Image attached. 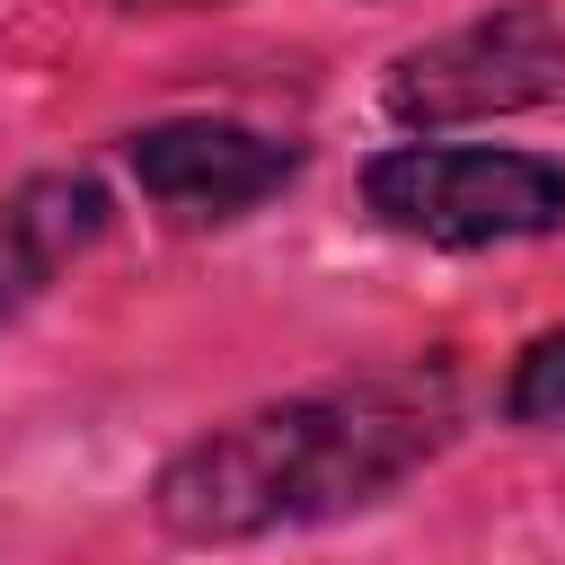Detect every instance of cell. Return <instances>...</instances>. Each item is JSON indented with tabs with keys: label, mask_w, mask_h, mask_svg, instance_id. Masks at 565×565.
<instances>
[{
	"label": "cell",
	"mask_w": 565,
	"mask_h": 565,
	"mask_svg": "<svg viewBox=\"0 0 565 565\" xmlns=\"http://www.w3.org/2000/svg\"><path fill=\"white\" fill-rule=\"evenodd\" d=\"M441 441H450V388L424 371L327 388V397H282V406L230 415L203 441H185L159 468L150 512L159 530L194 547H230V539L362 512L406 468H424Z\"/></svg>",
	"instance_id": "6da1fadb"
},
{
	"label": "cell",
	"mask_w": 565,
	"mask_h": 565,
	"mask_svg": "<svg viewBox=\"0 0 565 565\" xmlns=\"http://www.w3.org/2000/svg\"><path fill=\"white\" fill-rule=\"evenodd\" d=\"M362 203L424 247H503L565 221V168L539 150L477 141H397L362 168Z\"/></svg>",
	"instance_id": "7a4b0ae2"
},
{
	"label": "cell",
	"mask_w": 565,
	"mask_h": 565,
	"mask_svg": "<svg viewBox=\"0 0 565 565\" xmlns=\"http://www.w3.org/2000/svg\"><path fill=\"white\" fill-rule=\"evenodd\" d=\"M556 88H565V18L539 0H512L494 18H468V26L397 53L380 79V106L406 132H450V124L547 106Z\"/></svg>",
	"instance_id": "3957f363"
},
{
	"label": "cell",
	"mask_w": 565,
	"mask_h": 565,
	"mask_svg": "<svg viewBox=\"0 0 565 565\" xmlns=\"http://www.w3.org/2000/svg\"><path fill=\"white\" fill-rule=\"evenodd\" d=\"M124 168L177 221H238L300 177V141H274V132L221 124V115H168L124 141Z\"/></svg>",
	"instance_id": "277c9868"
},
{
	"label": "cell",
	"mask_w": 565,
	"mask_h": 565,
	"mask_svg": "<svg viewBox=\"0 0 565 565\" xmlns=\"http://www.w3.org/2000/svg\"><path fill=\"white\" fill-rule=\"evenodd\" d=\"M97 230H106V185H97V177H79V168L26 177V185L0 203V327H9L26 300H44V282H53L79 247H97Z\"/></svg>",
	"instance_id": "5b68a950"
},
{
	"label": "cell",
	"mask_w": 565,
	"mask_h": 565,
	"mask_svg": "<svg viewBox=\"0 0 565 565\" xmlns=\"http://www.w3.org/2000/svg\"><path fill=\"white\" fill-rule=\"evenodd\" d=\"M503 415H512V424H539V433H565V327H547V335L512 362Z\"/></svg>",
	"instance_id": "8992f818"
},
{
	"label": "cell",
	"mask_w": 565,
	"mask_h": 565,
	"mask_svg": "<svg viewBox=\"0 0 565 565\" xmlns=\"http://www.w3.org/2000/svg\"><path fill=\"white\" fill-rule=\"evenodd\" d=\"M115 9H185V0H115Z\"/></svg>",
	"instance_id": "52a82bcc"
}]
</instances>
